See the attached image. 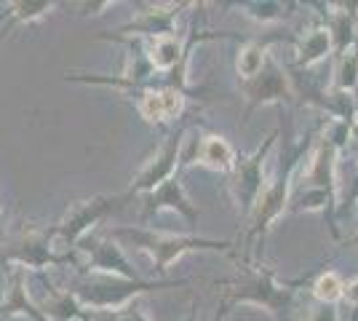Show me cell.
<instances>
[{
	"instance_id": "11",
	"label": "cell",
	"mask_w": 358,
	"mask_h": 321,
	"mask_svg": "<svg viewBox=\"0 0 358 321\" xmlns=\"http://www.w3.org/2000/svg\"><path fill=\"white\" fill-rule=\"evenodd\" d=\"M190 3H148L142 6V11H136L131 22H126L118 30L120 38H131V41H150V38H161V35H177V19L179 11L187 8Z\"/></svg>"
},
{
	"instance_id": "32",
	"label": "cell",
	"mask_w": 358,
	"mask_h": 321,
	"mask_svg": "<svg viewBox=\"0 0 358 321\" xmlns=\"http://www.w3.org/2000/svg\"><path fill=\"white\" fill-rule=\"evenodd\" d=\"M353 321H358V311H356V316H353Z\"/></svg>"
},
{
	"instance_id": "6",
	"label": "cell",
	"mask_w": 358,
	"mask_h": 321,
	"mask_svg": "<svg viewBox=\"0 0 358 321\" xmlns=\"http://www.w3.org/2000/svg\"><path fill=\"white\" fill-rule=\"evenodd\" d=\"M278 137H281V129H273L268 137L262 139V145H257L249 155L238 158V161H236V169L227 174V177H230L227 190H230V199H233L236 209L241 212V217H249L254 201L259 196V190L268 183L265 166H268V158H270V153H273Z\"/></svg>"
},
{
	"instance_id": "12",
	"label": "cell",
	"mask_w": 358,
	"mask_h": 321,
	"mask_svg": "<svg viewBox=\"0 0 358 321\" xmlns=\"http://www.w3.org/2000/svg\"><path fill=\"white\" fill-rule=\"evenodd\" d=\"M161 212L179 214V217L187 222V228H195V225H198V217H201V212L195 209V204L190 201V196H187L185 185L179 183V177L166 180L161 187H155L152 193H148V196L142 199V222H148L150 217H155V214H161Z\"/></svg>"
},
{
	"instance_id": "17",
	"label": "cell",
	"mask_w": 358,
	"mask_h": 321,
	"mask_svg": "<svg viewBox=\"0 0 358 321\" xmlns=\"http://www.w3.org/2000/svg\"><path fill=\"white\" fill-rule=\"evenodd\" d=\"M238 155L233 150V145L220 134H203V137L195 142V150L190 155L187 164H198V166H206L211 171H222L230 174L236 169Z\"/></svg>"
},
{
	"instance_id": "30",
	"label": "cell",
	"mask_w": 358,
	"mask_h": 321,
	"mask_svg": "<svg viewBox=\"0 0 358 321\" xmlns=\"http://www.w3.org/2000/svg\"><path fill=\"white\" fill-rule=\"evenodd\" d=\"M348 244H350V246H358V233H356V236H350V238H348Z\"/></svg>"
},
{
	"instance_id": "22",
	"label": "cell",
	"mask_w": 358,
	"mask_h": 321,
	"mask_svg": "<svg viewBox=\"0 0 358 321\" xmlns=\"http://www.w3.org/2000/svg\"><path fill=\"white\" fill-rule=\"evenodd\" d=\"M54 8H57L54 0H16V3H8V19L14 24H32L48 16Z\"/></svg>"
},
{
	"instance_id": "9",
	"label": "cell",
	"mask_w": 358,
	"mask_h": 321,
	"mask_svg": "<svg viewBox=\"0 0 358 321\" xmlns=\"http://www.w3.org/2000/svg\"><path fill=\"white\" fill-rule=\"evenodd\" d=\"M83 255V271L89 276H115V278H139L131 260L126 257L123 244H118L110 233H89L80 244L75 246Z\"/></svg>"
},
{
	"instance_id": "27",
	"label": "cell",
	"mask_w": 358,
	"mask_h": 321,
	"mask_svg": "<svg viewBox=\"0 0 358 321\" xmlns=\"http://www.w3.org/2000/svg\"><path fill=\"white\" fill-rule=\"evenodd\" d=\"M343 300L350 308H356V311H358V276H356V278H350V281H345Z\"/></svg>"
},
{
	"instance_id": "20",
	"label": "cell",
	"mask_w": 358,
	"mask_h": 321,
	"mask_svg": "<svg viewBox=\"0 0 358 321\" xmlns=\"http://www.w3.org/2000/svg\"><path fill=\"white\" fill-rule=\"evenodd\" d=\"M356 89H358V46H353L337 57V67H334V78H331V92L356 94Z\"/></svg>"
},
{
	"instance_id": "8",
	"label": "cell",
	"mask_w": 358,
	"mask_h": 321,
	"mask_svg": "<svg viewBox=\"0 0 358 321\" xmlns=\"http://www.w3.org/2000/svg\"><path fill=\"white\" fill-rule=\"evenodd\" d=\"M182 145H185V129L179 126L177 131H171V134L155 148V153L145 161V166L136 171V177L131 180V185H129L126 196H129V199H134V196H148L155 187H161L166 180L177 177Z\"/></svg>"
},
{
	"instance_id": "3",
	"label": "cell",
	"mask_w": 358,
	"mask_h": 321,
	"mask_svg": "<svg viewBox=\"0 0 358 321\" xmlns=\"http://www.w3.org/2000/svg\"><path fill=\"white\" fill-rule=\"evenodd\" d=\"M166 287H185V281H142V278H115V276H89L75 284L70 294L83 311L94 313H113L123 311L142 297L145 292H158Z\"/></svg>"
},
{
	"instance_id": "25",
	"label": "cell",
	"mask_w": 358,
	"mask_h": 321,
	"mask_svg": "<svg viewBox=\"0 0 358 321\" xmlns=\"http://www.w3.org/2000/svg\"><path fill=\"white\" fill-rule=\"evenodd\" d=\"M305 321H340V311H337V306H321L318 303L315 308L308 311Z\"/></svg>"
},
{
	"instance_id": "13",
	"label": "cell",
	"mask_w": 358,
	"mask_h": 321,
	"mask_svg": "<svg viewBox=\"0 0 358 321\" xmlns=\"http://www.w3.org/2000/svg\"><path fill=\"white\" fill-rule=\"evenodd\" d=\"M136 94V113L148 123H174L185 115L187 97L179 86H161V89H139Z\"/></svg>"
},
{
	"instance_id": "31",
	"label": "cell",
	"mask_w": 358,
	"mask_h": 321,
	"mask_svg": "<svg viewBox=\"0 0 358 321\" xmlns=\"http://www.w3.org/2000/svg\"><path fill=\"white\" fill-rule=\"evenodd\" d=\"M0 230H3V209H0Z\"/></svg>"
},
{
	"instance_id": "18",
	"label": "cell",
	"mask_w": 358,
	"mask_h": 321,
	"mask_svg": "<svg viewBox=\"0 0 358 321\" xmlns=\"http://www.w3.org/2000/svg\"><path fill=\"white\" fill-rule=\"evenodd\" d=\"M331 54H334V48H331V35H329L327 24H313L302 32V38L297 41L294 62H297V67H313Z\"/></svg>"
},
{
	"instance_id": "26",
	"label": "cell",
	"mask_w": 358,
	"mask_h": 321,
	"mask_svg": "<svg viewBox=\"0 0 358 321\" xmlns=\"http://www.w3.org/2000/svg\"><path fill=\"white\" fill-rule=\"evenodd\" d=\"M115 6V0H102V3H78V14L80 16H99L105 8H113Z\"/></svg>"
},
{
	"instance_id": "14",
	"label": "cell",
	"mask_w": 358,
	"mask_h": 321,
	"mask_svg": "<svg viewBox=\"0 0 358 321\" xmlns=\"http://www.w3.org/2000/svg\"><path fill=\"white\" fill-rule=\"evenodd\" d=\"M327 30L331 35V48L340 57L348 48L358 46V3H327Z\"/></svg>"
},
{
	"instance_id": "1",
	"label": "cell",
	"mask_w": 358,
	"mask_h": 321,
	"mask_svg": "<svg viewBox=\"0 0 358 321\" xmlns=\"http://www.w3.org/2000/svg\"><path fill=\"white\" fill-rule=\"evenodd\" d=\"M110 236L115 241H126L129 246H134L136 252L148 255L152 265L158 268V273H166L177 260H182L190 252H230L233 241H217V238H203V236H177V233H158L150 228H113Z\"/></svg>"
},
{
	"instance_id": "24",
	"label": "cell",
	"mask_w": 358,
	"mask_h": 321,
	"mask_svg": "<svg viewBox=\"0 0 358 321\" xmlns=\"http://www.w3.org/2000/svg\"><path fill=\"white\" fill-rule=\"evenodd\" d=\"M89 321H150L139 308H123V311H113V313H94L91 311Z\"/></svg>"
},
{
	"instance_id": "16",
	"label": "cell",
	"mask_w": 358,
	"mask_h": 321,
	"mask_svg": "<svg viewBox=\"0 0 358 321\" xmlns=\"http://www.w3.org/2000/svg\"><path fill=\"white\" fill-rule=\"evenodd\" d=\"M139 48L150 62V67L158 76H169L179 70L182 64H187V48L177 35H161V38H150V41H139Z\"/></svg>"
},
{
	"instance_id": "29",
	"label": "cell",
	"mask_w": 358,
	"mask_h": 321,
	"mask_svg": "<svg viewBox=\"0 0 358 321\" xmlns=\"http://www.w3.org/2000/svg\"><path fill=\"white\" fill-rule=\"evenodd\" d=\"M350 196H353V199H358V171H356V177H353V187H350Z\"/></svg>"
},
{
	"instance_id": "15",
	"label": "cell",
	"mask_w": 358,
	"mask_h": 321,
	"mask_svg": "<svg viewBox=\"0 0 358 321\" xmlns=\"http://www.w3.org/2000/svg\"><path fill=\"white\" fill-rule=\"evenodd\" d=\"M30 316L32 321H48L41 313L38 303L32 300L30 287H27V273L22 268L11 271V276L6 278V287H3V300H0V316Z\"/></svg>"
},
{
	"instance_id": "4",
	"label": "cell",
	"mask_w": 358,
	"mask_h": 321,
	"mask_svg": "<svg viewBox=\"0 0 358 321\" xmlns=\"http://www.w3.org/2000/svg\"><path fill=\"white\" fill-rule=\"evenodd\" d=\"M129 201V196H91V199L83 201H73L67 206V212L62 217L59 222L54 228L48 230V238H51V246L59 257H67L73 260V252L75 246L80 244L89 233H94V228L105 220L107 214L113 212L118 204Z\"/></svg>"
},
{
	"instance_id": "28",
	"label": "cell",
	"mask_w": 358,
	"mask_h": 321,
	"mask_svg": "<svg viewBox=\"0 0 358 321\" xmlns=\"http://www.w3.org/2000/svg\"><path fill=\"white\" fill-rule=\"evenodd\" d=\"M350 139H356L358 142V115H356V121L350 123Z\"/></svg>"
},
{
	"instance_id": "5",
	"label": "cell",
	"mask_w": 358,
	"mask_h": 321,
	"mask_svg": "<svg viewBox=\"0 0 358 321\" xmlns=\"http://www.w3.org/2000/svg\"><path fill=\"white\" fill-rule=\"evenodd\" d=\"M302 155H294V158L286 164V169H281L275 177H270L268 183H265V187L259 190L252 212L246 217V220H249V238H246V244L249 246H252L257 238H262L281 214L289 212V201H292V190H294V180H297V169H299Z\"/></svg>"
},
{
	"instance_id": "7",
	"label": "cell",
	"mask_w": 358,
	"mask_h": 321,
	"mask_svg": "<svg viewBox=\"0 0 358 321\" xmlns=\"http://www.w3.org/2000/svg\"><path fill=\"white\" fill-rule=\"evenodd\" d=\"M241 92H243V99H246L241 121L246 123L252 118L254 110H259L262 105H289L294 99V83H292V76L286 73L284 64L270 54L265 59V67L252 80L241 83Z\"/></svg>"
},
{
	"instance_id": "10",
	"label": "cell",
	"mask_w": 358,
	"mask_h": 321,
	"mask_svg": "<svg viewBox=\"0 0 358 321\" xmlns=\"http://www.w3.org/2000/svg\"><path fill=\"white\" fill-rule=\"evenodd\" d=\"M6 262H11L22 271H45V268H57L70 262L67 257H59L51 246L48 230H22L14 241L6 249Z\"/></svg>"
},
{
	"instance_id": "19",
	"label": "cell",
	"mask_w": 358,
	"mask_h": 321,
	"mask_svg": "<svg viewBox=\"0 0 358 321\" xmlns=\"http://www.w3.org/2000/svg\"><path fill=\"white\" fill-rule=\"evenodd\" d=\"M270 57V46L268 43H259V41H249L238 48L236 54V73H238L241 83L252 80L262 67H265V59Z\"/></svg>"
},
{
	"instance_id": "21",
	"label": "cell",
	"mask_w": 358,
	"mask_h": 321,
	"mask_svg": "<svg viewBox=\"0 0 358 321\" xmlns=\"http://www.w3.org/2000/svg\"><path fill=\"white\" fill-rule=\"evenodd\" d=\"M292 3H278V0H249V3H241V14L249 16L257 24H275V22H284L289 16Z\"/></svg>"
},
{
	"instance_id": "23",
	"label": "cell",
	"mask_w": 358,
	"mask_h": 321,
	"mask_svg": "<svg viewBox=\"0 0 358 321\" xmlns=\"http://www.w3.org/2000/svg\"><path fill=\"white\" fill-rule=\"evenodd\" d=\"M343 290H345V281L337 271H324L313 281V287H310L315 303H321V306H337L343 300Z\"/></svg>"
},
{
	"instance_id": "33",
	"label": "cell",
	"mask_w": 358,
	"mask_h": 321,
	"mask_svg": "<svg viewBox=\"0 0 358 321\" xmlns=\"http://www.w3.org/2000/svg\"><path fill=\"white\" fill-rule=\"evenodd\" d=\"M217 321H220V316H217ZM222 321H224V319H222Z\"/></svg>"
},
{
	"instance_id": "2",
	"label": "cell",
	"mask_w": 358,
	"mask_h": 321,
	"mask_svg": "<svg viewBox=\"0 0 358 321\" xmlns=\"http://www.w3.org/2000/svg\"><path fill=\"white\" fill-rule=\"evenodd\" d=\"M257 306L270 316H284L297 303V290L278 281L265 265H243L238 278L224 284V306Z\"/></svg>"
}]
</instances>
